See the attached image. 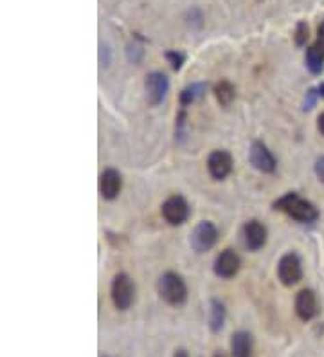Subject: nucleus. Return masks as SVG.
<instances>
[{
	"instance_id": "obj_26",
	"label": "nucleus",
	"mask_w": 324,
	"mask_h": 357,
	"mask_svg": "<svg viewBox=\"0 0 324 357\" xmlns=\"http://www.w3.org/2000/svg\"><path fill=\"white\" fill-rule=\"evenodd\" d=\"M101 357H110V356H101Z\"/></svg>"
},
{
	"instance_id": "obj_22",
	"label": "nucleus",
	"mask_w": 324,
	"mask_h": 357,
	"mask_svg": "<svg viewBox=\"0 0 324 357\" xmlns=\"http://www.w3.org/2000/svg\"><path fill=\"white\" fill-rule=\"evenodd\" d=\"M173 357H189V352H187L186 348H177L175 354H173Z\"/></svg>"
},
{
	"instance_id": "obj_24",
	"label": "nucleus",
	"mask_w": 324,
	"mask_h": 357,
	"mask_svg": "<svg viewBox=\"0 0 324 357\" xmlns=\"http://www.w3.org/2000/svg\"><path fill=\"white\" fill-rule=\"evenodd\" d=\"M317 40H321V42H324V22L319 25V36H317Z\"/></svg>"
},
{
	"instance_id": "obj_15",
	"label": "nucleus",
	"mask_w": 324,
	"mask_h": 357,
	"mask_svg": "<svg viewBox=\"0 0 324 357\" xmlns=\"http://www.w3.org/2000/svg\"><path fill=\"white\" fill-rule=\"evenodd\" d=\"M306 67L312 75H321L324 69V42L317 40L308 51H306Z\"/></svg>"
},
{
	"instance_id": "obj_6",
	"label": "nucleus",
	"mask_w": 324,
	"mask_h": 357,
	"mask_svg": "<svg viewBox=\"0 0 324 357\" xmlns=\"http://www.w3.org/2000/svg\"><path fill=\"white\" fill-rule=\"evenodd\" d=\"M278 276H280L281 283L290 287L299 282L303 276V269H301V260L295 253H286L281 256L280 263H278Z\"/></svg>"
},
{
	"instance_id": "obj_16",
	"label": "nucleus",
	"mask_w": 324,
	"mask_h": 357,
	"mask_svg": "<svg viewBox=\"0 0 324 357\" xmlns=\"http://www.w3.org/2000/svg\"><path fill=\"white\" fill-rule=\"evenodd\" d=\"M226 305L220 300L213 298L209 303V328H211V332H220L226 325Z\"/></svg>"
},
{
	"instance_id": "obj_11",
	"label": "nucleus",
	"mask_w": 324,
	"mask_h": 357,
	"mask_svg": "<svg viewBox=\"0 0 324 357\" xmlns=\"http://www.w3.org/2000/svg\"><path fill=\"white\" fill-rule=\"evenodd\" d=\"M251 163L256 170H260L263 174H272L275 170V164H278L274 155L270 154V150L258 141L251 146Z\"/></svg>"
},
{
	"instance_id": "obj_8",
	"label": "nucleus",
	"mask_w": 324,
	"mask_h": 357,
	"mask_svg": "<svg viewBox=\"0 0 324 357\" xmlns=\"http://www.w3.org/2000/svg\"><path fill=\"white\" fill-rule=\"evenodd\" d=\"M207 170L213 178L221 181L232 172V157L226 150H215L207 159Z\"/></svg>"
},
{
	"instance_id": "obj_2",
	"label": "nucleus",
	"mask_w": 324,
	"mask_h": 357,
	"mask_svg": "<svg viewBox=\"0 0 324 357\" xmlns=\"http://www.w3.org/2000/svg\"><path fill=\"white\" fill-rule=\"evenodd\" d=\"M159 294L167 305L178 307L187 300V287L177 273H164L159 278Z\"/></svg>"
},
{
	"instance_id": "obj_12",
	"label": "nucleus",
	"mask_w": 324,
	"mask_h": 357,
	"mask_svg": "<svg viewBox=\"0 0 324 357\" xmlns=\"http://www.w3.org/2000/svg\"><path fill=\"white\" fill-rule=\"evenodd\" d=\"M123 188V178H121V174L118 170L113 168H107L101 174V178H99V191L103 195V198L107 200H112L119 195Z\"/></svg>"
},
{
	"instance_id": "obj_18",
	"label": "nucleus",
	"mask_w": 324,
	"mask_h": 357,
	"mask_svg": "<svg viewBox=\"0 0 324 357\" xmlns=\"http://www.w3.org/2000/svg\"><path fill=\"white\" fill-rule=\"evenodd\" d=\"M215 96L216 99L220 101V105L227 107V105H231V101L234 99V87H232L229 81H220V83H216L215 87Z\"/></svg>"
},
{
	"instance_id": "obj_25",
	"label": "nucleus",
	"mask_w": 324,
	"mask_h": 357,
	"mask_svg": "<svg viewBox=\"0 0 324 357\" xmlns=\"http://www.w3.org/2000/svg\"><path fill=\"white\" fill-rule=\"evenodd\" d=\"M213 357H227V356H226V354H224V352H216Z\"/></svg>"
},
{
	"instance_id": "obj_4",
	"label": "nucleus",
	"mask_w": 324,
	"mask_h": 357,
	"mask_svg": "<svg viewBox=\"0 0 324 357\" xmlns=\"http://www.w3.org/2000/svg\"><path fill=\"white\" fill-rule=\"evenodd\" d=\"M144 89H146V99L152 107H157L164 101L167 90H170V81H167L166 75L162 72H150L144 79Z\"/></svg>"
},
{
	"instance_id": "obj_3",
	"label": "nucleus",
	"mask_w": 324,
	"mask_h": 357,
	"mask_svg": "<svg viewBox=\"0 0 324 357\" xmlns=\"http://www.w3.org/2000/svg\"><path fill=\"white\" fill-rule=\"evenodd\" d=\"M135 298V285L128 274H118L112 282V302L118 310H128Z\"/></svg>"
},
{
	"instance_id": "obj_20",
	"label": "nucleus",
	"mask_w": 324,
	"mask_h": 357,
	"mask_svg": "<svg viewBox=\"0 0 324 357\" xmlns=\"http://www.w3.org/2000/svg\"><path fill=\"white\" fill-rule=\"evenodd\" d=\"M166 60L172 64L173 70H178L182 67V64H184V55L178 53V51H167Z\"/></svg>"
},
{
	"instance_id": "obj_14",
	"label": "nucleus",
	"mask_w": 324,
	"mask_h": 357,
	"mask_svg": "<svg viewBox=\"0 0 324 357\" xmlns=\"http://www.w3.org/2000/svg\"><path fill=\"white\" fill-rule=\"evenodd\" d=\"M231 357H252V336L238 330L231 337Z\"/></svg>"
},
{
	"instance_id": "obj_23",
	"label": "nucleus",
	"mask_w": 324,
	"mask_h": 357,
	"mask_svg": "<svg viewBox=\"0 0 324 357\" xmlns=\"http://www.w3.org/2000/svg\"><path fill=\"white\" fill-rule=\"evenodd\" d=\"M317 127H319V132L324 135V112L319 116V121H317Z\"/></svg>"
},
{
	"instance_id": "obj_17",
	"label": "nucleus",
	"mask_w": 324,
	"mask_h": 357,
	"mask_svg": "<svg viewBox=\"0 0 324 357\" xmlns=\"http://www.w3.org/2000/svg\"><path fill=\"white\" fill-rule=\"evenodd\" d=\"M206 92V85L204 83H193L189 87L180 92V105L182 107H189L191 103H195L198 98H202Z\"/></svg>"
},
{
	"instance_id": "obj_13",
	"label": "nucleus",
	"mask_w": 324,
	"mask_h": 357,
	"mask_svg": "<svg viewBox=\"0 0 324 357\" xmlns=\"http://www.w3.org/2000/svg\"><path fill=\"white\" fill-rule=\"evenodd\" d=\"M243 238H245V246L251 251H260L267 242V228L260 220H249L243 226Z\"/></svg>"
},
{
	"instance_id": "obj_5",
	"label": "nucleus",
	"mask_w": 324,
	"mask_h": 357,
	"mask_svg": "<svg viewBox=\"0 0 324 357\" xmlns=\"http://www.w3.org/2000/svg\"><path fill=\"white\" fill-rule=\"evenodd\" d=\"M162 217L167 224L172 226H180L189 217V206H187L186 198L180 195H173L166 198V202L162 204Z\"/></svg>"
},
{
	"instance_id": "obj_7",
	"label": "nucleus",
	"mask_w": 324,
	"mask_h": 357,
	"mask_svg": "<svg viewBox=\"0 0 324 357\" xmlns=\"http://www.w3.org/2000/svg\"><path fill=\"white\" fill-rule=\"evenodd\" d=\"M216 240H218V231H216L215 224L204 220V222H200L197 228L193 229L191 248L197 253H206L215 246Z\"/></svg>"
},
{
	"instance_id": "obj_10",
	"label": "nucleus",
	"mask_w": 324,
	"mask_h": 357,
	"mask_svg": "<svg viewBox=\"0 0 324 357\" xmlns=\"http://www.w3.org/2000/svg\"><path fill=\"white\" fill-rule=\"evenodd\" d=\"M240 271V256L232 251V249H226L221 251L215 260V273L220 278H232Z\"/></svg>"
},
{
	"instance_id": "obj_9",
	"label": "nucleus",
	"mask_w": 324,
	"mask_h": 357,
	"mask_svg": "<svg viewBox=\"0 0 324 357\" xmlns=\"http://www.w3.org/2000/svg\"><path fill=\"white\" fill-rule=\"evenodd\" d=\"M319 313V307H317V298H315L314 291L310 289H303L297 296H295V314L303 321H310L314 319Z\"/></svg>"
},
{
	"instance_id": "obj_19",
	"label": "nucleus",
	"mask_w": 324,
	"mask_h": 357,
	"mask_svg": "<svg viewBox=\"0 0 324 357\" xmlns=\"http://www.w3.org/2000/svg\"><path fill=\"white\" fill-rule=\"evenodd\" d=\"M294 38H295V45H299V47L306 44V40H308V25H306V22H297V25H295Z\"/></svg>"
},
{
	"instance_id": "obj_1",
	"label": "nucleus",
	"mask_w": 324,
	"mask_h": 357,
	"mask_svg": "<svg viewBox=\"0 0 324 357\" xmlns=\"http://www.w3.org/2000/svg\"><path fill=\"white\" fill-rule=\"evenodd\" d=\"M274 208L278 209V211H283V213H286L288 217H292L294 220H297V222L301 224H312L319 218V211H317V208H315L314 204L308 202L306 198L299 197V195L294 194V191H290V194L278 198Z\"/></svg>"
},
{
	"instance_id": "obj_21",
	"label": "nucleus",
	"mask_w": 324,
	"mask_h": 357,
	"mask_svg": "<svg viewBox=\"0 0 324 357\" xmlns=\"http://www.w3.org/2000/svg\"><path fill=\"white\" fill-rule=\"evenodd\" d=\"M315 174H317L321 183L324 184V157L317 159V163H315Z\"/></svg>"
}]
</instances>
